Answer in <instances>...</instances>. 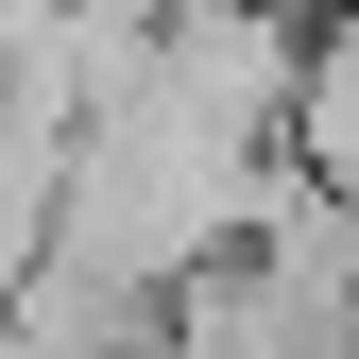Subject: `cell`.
Masks as SVG:
<instances>
[{"mask_svg": "<svg viewBox=\"0 0 359 359\" xmlns=\"http://www.w3.org/2000/svg\"><path fill=\"white\" fill-rule=\"evenodd\" d=\"M52 189H69V69H0V308L52 257Z\"/></svg>", "mask_w": 359, "mask_h": 359, "instance_id": "obj_1", "label": "cell"}, {"mask_svg": "<svg viewBox=\"0 0 359 359\" xmlns=\"http://www.w3.org/2000/svg\"><path fill=\"white\" fill-rule=\"evenodd\" d=\"M291 189L359 222V0L308 18V69H291Z\"/></svg>", "mask_w": 359, "mask_h": 359, "instance_id": "obj_2", "label": "cell"}]
</instances>
